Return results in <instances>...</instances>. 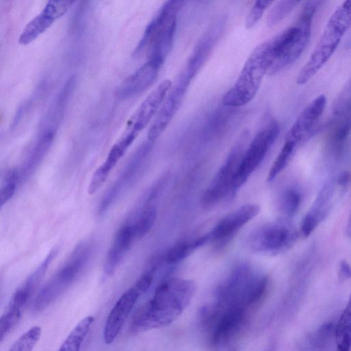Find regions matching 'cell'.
<instances>
[{
    "label": "cell",
    "mask_w": 351,
    "mask_h": 351,
    "mask_svg": "<svg viewBox=\"0 0 351 351\" xmlns=\"http://www.w3.org/2000/svg\"><path fill=\"white\" fill-rule=\"evenodd\" d=\"M41 335L40 326H34L22 335L10 348L11 351H30L32 350Z\"/></svg>",
    "instance_id": "31"
},
{
    "label": "cell",
    "mask_w": 351,
    "mask_h": 351,
    "mask_svg": "<svg viewBox=\"0 0 351 351\" xmlns=\"http://www.w3.org/2000/svg\"><path fill=\"white\" fill-rule=\"evenodd\" d=\"M154 142L147 139L131 156L118 178L101 199L97 208L99 215H104L137 179L153 149Z\"/></svg>",
    "instance_id": "9"
},
{
    "label": "cell",
    "mask_w": 351,
    "mask_h": 351,
    "mask_svg": "<svg viewBox=\"0 0 351 351\" xmlns=\"http://www.w3.org/2000/svg\"><path fill=\"white\" fill-rule=\"evenodd\" d=\"M295 228L286 221L263 225L253 231L247 245L254 252L275 254L289 249L296 241Z\"/></svg>",
    "instance_id": "10"
},
{
    "label": "cell",
    "mask_w": 351,
    "mask_h": 351,
    "mask_svg": "<svg viewBox=\"0 0 351 351\" xmlns=\"http://www.w3.org/2000/svg\"><path fill=\"white\" fill-rule=\"evenodd\" d=\"M136 239L134 226L125 225L117 232L104 264V272L112 275Z\"/></svg>",
    "instance_id": "18"
},
{
    "label": "cell",
    "mask_w": 351,
    "mask_h": 351,
    "mask_svg": "<svg viewBox=\"0 0 351 351\" xmlns=\"http://www.w3.org/2000/svg\"><path fill=\"white\" fill-rule=\"evenodd\" d=\"M18 182L16 175L10 171L5 178V185L0 189V208L12 197Z\"/></svg>",
    "instance_id": "34"
},
{
    "label": "cell",
    "mask_w": 351,
    "mask_h": 351,
    "mask_svg": "<svg viewBox=\"0 0 351 351\" xmlns=\"http://www.w3.org/2000/svg\"><path fill=\"white\" fill-rule=\"evenodd\" d=\"M141 294L134 287L128 289L117 300L106 319L104 340L110 344L117 338Z\"/></svg>",
    "instance_id": "14"
},
{
    "label": "cell",
    "mask_w": 351,
    "mask_h": 351,
    "mask_svg": "<svg viewBox=\"0 0 351 351\" xmlns=\"http://www.w3.org/2000/svg\"><path fill=\"white\" fill-rule=\"evenodd\" d=\"M56 130L52 129H43L38 140L35 143L29 153L23 167L19 171L20 180L26 178L43 160L49 149L54 136Z\"/></svg>",
    "instance_id": "19"
},
{
    "label": "cell",
    "mask_w": 351,
    "mask_h": 351,
    "mask_svg": "<svg viewBox=\"0 0 351 351\" xmlns=\"http://www.w3.org/2000/svg\"><path fill=\"white\" fill-rule=\"evenodd\" d=\"M157 215V210L154 206H147L140 214L137 221L134 224L136 239L145 237L153 227Z\"/></svg>",
    "instance_id": "26"
},
{
    "label": "cell",
    "mask_w": 351,
    "mask_h": 351,
    "mask_svg": "<svg viewBox=\"0 0 351 351\" xmlns=\"http://www.w3.org/2000/svg\"><path fill=\"white\" fill-rule=\"evenodd\" d=\"M267 278L256 274L246 264L236 267L217 288L215 302L224 308L233 306L250 308L265 293Z\"/></svg>",
    "instance_id": "4"
},
{
    "label": "cell",
    "mask_w": 351,
    "mask_h": 351,
    "mask_svg": "<svg viewBox=\"0 0 351 351\" xmlns=\"http://www.w3.org/2000/svg\"><path fill=\"white\" fill-rule=\"evenodd\" d=\"M247 137L246 132L242 133L204 191L201 200L204 208L213 207L226 197L234 195L233 180L244 152Z\"/></svg>",
    "instance_id": "8"
},
{
    "label": "cell",
    "mask_w": 351,
    "mask_h": 351,
    "mask_svg": "<svg viewBox=\"0 0 351 351\" xmlns=\"http://www.w3.org/2000/svg\"><path fill=\"white\" fill-rule=\"evenodd\" d=\"M160 66L148 61L127 77L118 86L116 97L126 100L148 89L156 80Z\"/></svg>",
    "instance_id": "15"
},
{
    "label": "cell",
    "mask_w": 351,
    "mask_h": 351,
    "mask_svg": "<svg viewBox=\"0 0 351 351\" xmlns=\"http://www.w3.org/2000/svg\"><path fill=\"white\" fill-rule=\"evenodd\" d=\"M351 24V0H344L330 16L308 60L300 71L296 82L307 83L328 62Z\"/></svg>",
    "instance_id": "5"
},
{
    "label": "cell",
    "mask_w": 351,
    "mask_h": 351,
    "mask_svg": "<svg viewBox=\"0 0 351 351\" xmlns=\"http://www.w3.org/2000/svg\"><path fill=\"white\" fill-rule=\"evenodd\" d=\"M195 289V283L191 280L171 278L163 280L152 298L133 314L130 332L136 334L170 324L190 304Z\"/></svg>",
    "instance_id": "1"
},
{
    "label": "cell",
    "mask_w": 351,
    "mask_h": 351,
    "mask_svg": "<svg viewBox=\"0 0 351 351\" xmlns=\"http://www.w3.org/2000/svg\"><path fill=\"white\" fill-rule=\"evenodd\" d=\"M279 131L278 122L272 121L255 135L244 150L233 180L234 195L261 165L275 142Z\"/></svg>",
    "instance_id": "7"
},
{
    "label": "cell",
    "mask_w": 351,
    "mask_h": 351,
    "mask_svg": "<svg viewBox=\"0 0 351 351\" xmlns=\"http://www.w3.org/2000/svg\"><path fill=\"white\" fill-rule=\"evenodd\" d=\"M247 308L233 306L222 309L217 320L209 331L213 346L224 348L232 343L245 326Z\"/></svg>",
    "instance_id": "11"
},
{
    "label": "cell",
    "mask_w": 351,
    "mask_h": 351,
    "mask_svg": "<svg viewBox=\"0 0 351 351\" xmlns=\"http://www.w3.org/2000/svg\"><path fill=\"white\" fill-rule=\"evenodd\" d=\"M273 60V40L271 38L252 51L236 82L223 95V104L228 107H240L248 104L258 91Z\"/></svg>",
    "instance_id": "3"
},
{
    "label": "cell",
    "mask_w": 351,
    "mask_h": 351,
    "mask_svg": "<svg viewBox=\"0 0 351 351\" xmlns=\"http://www.w3.org/2000/svg\"><path fill=\"white\" fill-rule=\"evenodd\" d=\"M323 0H308L295 23L272 38L274 60L268 75H274L295 62L305 50L314 16Z\"/></svg>",
    "instance_id": "2"
},
{
    "label": "cell",
    "mask_w": 351,
    "mask_h": 351,
    "mask_svg": "<svg viewBox=\"0 0 351 351\" xmlns=\"http://www.w3.org/2000/svg\"><path fill=\"white\" fill-rule=\"evenodd\" d=\"M58 252L57 249H53L46 256L40 265L29 276L25 283L20 288L29 298L38 287L48 267L55 258Z\"/></svg>",
    "instance_id": "24"
},
{
    "label": "cell",
    "mask_w": 351,
    "mask_h": 351,
    "mask_svg": "<svg viewBox=\"0 0 351 351\" xmlns=\"http://www.w3.org/2000/svg\"><path fill=\"white\" fill-rule=\"evenodd\" d=\"M91 252V244L88 242L79 243L64 265L38 292L32 302V311L37 312L43 310L61 295L83 271Z\"/></svg>",
    "instance_id": "6"
},
{
    "label": "cell",
    "mask_w": 351,
    "mask_h": 351,
    "mask_svg": "<svg viewBox=\"0 0 351 351\" xmlns=\"http://www.w3.org/2000/svg\"><path fill=\"white\" fill-rule=\"evenodd\" d=\"M53 23L40 12L26 25L19 36V43L22 45L30 44L49 28Z\"/></svg>",
    "instance_id": "23"
},
{
    "label": "cell",
    "mask_w": 351,
    "mask_h": 351,
    "mask_svg": "<svg viewBox=\"0 0 351 351\" xmlns=\"http://www.w3.org/2000/svg\"><path fill=\"white\" fill-rule=\"evenodd\" d=\"M23 308L10 304L7 311L0 317V342L19 321Z\"/></svg>",
    "instance_id": "30"
},
{
    "label": "cell",
    "mask_w": 351,
    "mask_h": 351,
    "mask_svg": "<svg viewBox=\"0 0 351 351\" xmlns=\"http://www.w3.org/2000/svg\"><path fill=\"white\" fill-rule=\"evenodd\" d=\"M335 339L338 350H350L351 345V314L350 302L342 313L337 324L335 325Z\"/></svg>",
    "instance_id": "22"
},
{
    "label": "cell",
    "mask_w": 351,
    "mask_h": 351,
    "mask_svg": "<svg viewBox=\"0 0 351 351\" xmlns=\"http://www.w3.org/2000/svg\"><path fill=\"white\" fill-rule=\"evenodd\" d=\"M260 207L256 204H245L224 217L208 233L210 240L222 243L230 239L245 224L254 218Z\"/></svg>",
    "instance_id": "12"
},
{
    "label": "cell",
    "mask_w": 351,
    "mask_h": 351,
    "mask_svg": "<svg viewBox=\"0 0 351 351\" xmlns=\"http://www.w3.org/2000/svg\"><path fill=\"white\" fill-rule=\"evenodd\" d=\"M208 241H210V237L207 234L195 239L180 242L167 250L160 257L161 263L163 262L168 265L176 264L186 258Z\"/></svg>",
    "instance_id": "20"
},
{
    "label": "cell",
    "mask_w": 351,
    "mask_h": 351,
    "mask_svg": "<svg viewBox=\"0 0 351 351\" xmlns=\"http://www.w3.org/2000/svg\"><path fill=\"white\" fill-rule=\"evenodd\" d=\"M77 0H48L42 13L53 23L62 17Z\"/></svg>",
    "instance_id": "29"
},
{
    "label": "cell",
    "mask_w": 351,
    "mask_h": 351,
    "mask_svg": "<svg viewBox=\"0 0 351 351\" xmlns=\"http://www.w3.org/2000/svg\"><path fill=\"white\" fill-rule=\"evenodd\" d=\"M276 0H255L245 20V27L250 29L254 27L262 18L265 11Z\"/></svg>",
    "instance_id": "32"
},
{
    "label": "cell",
    "mask_w": 351,
    "mask_h": 351,
    "mask_svg": "<svg viewBox=\"0 0 351 351\" xmlns=\"http://www.w3.org/2000/svg\"><path fill=\"white\" fill-rule=\"evenodd\" d=\"M335 338V324L328 322L323 324L310 337L312 346L322 348Z\"/></svg>",
    "instance_id": "33"
},
{
    "label": "cell",
    "mask_w": 351,
    "mask_h": 351,
    "mask_svg": "<svg viewBox=\"0 0 351 351\" xmlns=\"http://www.w3.org/2000/svg\"><path fill=\"white\" fill-rule=\"evenodd\" d=\"M336 180L337 184L341 187L345 188L347 186L350 182V173L348 171H343L341 173L337 178Z\"/></svg>",
    "instance_id": "36"
},
{
    "label": "cell",
    "mask_w": 351,
    "mask_h": 351,
    "mask_svg": "<svg viewBox=\"0 0 351 351\" xmlns=\"http://www.w3.org/2000/svg\"><path fill=\"white\" fill-rule=\"evenodd\" d=\"M302 0H280L267 17V25L273 27L283 20Z\"/></svg>",
    "instance_id": "27"
},
{
    "label": "cell",
    "mask_w": 351,
    "mask_h": 351,
    "mask_svg": "<svg viewBox=\"0 0 351 351\" xmlns=\"http://www.w3.org/2000/svg\"><path fill=\"white\" fill-rule=\"evenodd\" d=\"M185 1H186V0H185Z\"/></svg>",
    "instance_id": "37"
},
{
    "label": "cell",
    "mask_w": 351,
    "mask_h": 351,
    "mask_svg": "<svg viewBox=\"0 0 351 351\" xmlns=\"http://www.w3.org/2000/svg\"><path fill=\"white\" fill-rule=\"evenodd\" d=\"M302 201L300 191L293 187L286 189L280 198V208L287 217H292L298 212Z\"/></svg>",
    "instance_id": "28"
},
{
    "label": "cell",
    "mask_w": 351,
    "mask_h": 351,
    "mask_svg": "<svg viewBox=\"0 0 351 351\" xmlns=\"http://www.w3.org/2000/svg\"><path fill=\"white\" fill-rule=\"evenodd\" d=\"M93 322L94 317L92 315L83 318L70 332L59 350L64 351L79 350Z\"/></svg>",
    "instance_id": "21"
},
{
    "label": "cell",
    "mask_w": 351,
    "mask_h": 351,
    "mask_svg": "<svg viewBox=\"0 0 351 351\" xmlns=\"http://www.w3.org/2000/svg\"><path fill=\"white\" fill-rule=\"evenodd\" d=\"M297 145L289 141H285L283 146L274 160L267 178V181H273L287 166L294 154Z\"/></svg>",
    "instance_id": "25"
},
{
    "label": "cell",
    "mask_w": 351,
    "mask_h": 351,
    "mask_svg": "<svg viewBox=\"0 0 351 351\" xmlns=\"http://www.w3.org/2000/svg\"><path fill=\"white\" fill-rule=\"evenodd\" d=\"M338 275L343 280H348L350 278L351 271L350 266L346 261H341L338 267Z\"/></svg>",
    "instance_id": "35"
},
{
    "label": "cell",
    "mask_w": 351,
    "mask_h": 351,
    "mask_svg": "<svg viewBox=\"0 0 351 351\" xmlns=\"http://www.w3.org/2000/svg\"><path fill=\"white\" fill-rule=\"evenodd\" d=\"M337 184L336 178L330 180L319 191L311 209L303 219L301 231L304 236H309L328 214Z\"/></svg>",
    "instance_id": "17"
},
{
    "label": "cell",
    "mask_w": 351,
    "mask_h": 351,
    "mask_svg": "<svg viewBox=\"0 0 351 351\" xmlns=\"http://www.w3.org/2000/svg\"><path fill=\"white\" fill-rule=\"evenodd\" d=\"M326 105L324 95L312 100L300 113L287 132L285 141L294 143L297 146L311 134L322 117Z\"/></svg>",
    "instance_id": "13"
},
{
    "label": "cell",
    "mask_w": 351,
    "mask_h": 351,
    "mask_svg": "<svg viewBox=\"0 0 351 351\" xmlns=\"http://www.w3.org/2000/svg\"><path fill=\"white\" fill-rule=\"evenodd\" d=\"M351 99L338 97L333 107V120L329 135V146L336 154H340L350 132Z\"/></svg>",
    "instance_id": "16"
}]
</instances>
